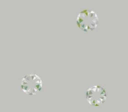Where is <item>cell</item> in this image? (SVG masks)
<instances>
[{
  "label": "cell",
  "mask_w": 128,
  "mask_h": 112,
  "mask_svg": "<svg viewBox=\"0 0 128 112\" xmlns=\"http://www.w3.org/2000/svg\"><path fill=\"white\" fill-rule=\"evenodd\" d=\"M76 24L78 29L83 32H92L98 27V17L94 11L91 9H84L78 14Z\"/></svg>",
  "instance_id": "6da1fadb"
},
{
  "label": "cell",
  "mask_w": 128,
  "mask_h": 112,
  "mask_svg": "<svg viewBox=\"0 0 128 112\" xmlns=\"http://www.w3.org/2000/svg\"><path fill=\"white\" fill-rule=\"evenodd\" d=\"M20 88L26 95H35L42 90L43 81L38 75L29 74L24 75L21 80Z\"/></svg>",
  "instance_id": "7a4b0ae2"
},
{
  "label": "cell",
  "mask_w": 128,
  "mask_h": 112,
  "mask_svg": "<svg viewBox=\"0 0 128 112\" xmlns=\"http://www.w3.org/2000/svg\"><path fill=\"white\" fill-rule=\"evenodd\" d=\"M107 98L106 90L103 87L98 85L92 86L86 90V100L91 106L100 107L104 103Z\"/></svg>",
  "instance_id": "3957f363"
}]
</instances>
